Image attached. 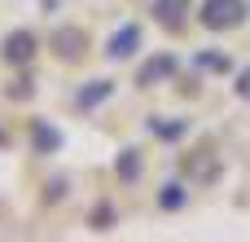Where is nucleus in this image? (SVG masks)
Returning a JSON list of instances; mask_svg holds the SVG:
<instances>
[{
	"label": "nucleus",
	"instance_id": "f257e3e1",
	"mask_svg": "<svg viewBox=\"0 0 250 242\" xmlns=\"http://www.w3.org/2000/svg\"><path fill=\"white\" fill-rule=\"evenodd\" d=\"M242 0H202V9H198V18L211 26V31H224V26H237L242 22Z\"/></svg>",
	"mask_w": 250,
	"mask_h": 242
},
{
	"label": "nucleus",
	"instance_id": "f03ea898",
	"mask_svg": "<svg viewBox=\"0 0 250 242\" xmlns=\"http://www.w3.org/2000/svg\"><path fill=\"white\" fill-rule=\"evenodd\" d=\"M136 44H141V26H127L110 40V57H127V53H136Z\"/></svg>",
	"mask_w": 250,
	"mask_h": 242
},
{
	"label": "nucleus",
	"instance_id": "7ed1b4c3",
	"mask_svg": "<svg viewBox=\"0 0 250 242\" xmlns=\"http://www.w3.org/2000/svg\"><path fill=\"white\" fill-rule=\"evenodd\" d=\"M171 71H176V62H171V57H154V62H149V66L141 71V84L149 88V84H154L158 75H171Z\"/></svg>",
	"mask_w": 250,
	"mask_h": 242
},
{
	"label": "nucleus",
	"instance_id": "20e7f679",
	"mask_svg": "<svg viewBox=\"0 0 250 242\" xmlns=\"http://www.w3.org/2000/svg\"><path fill=\"white\" fill-rule=\"evenodd\" d=\"M31 44H35V40H31L26 31H22V35H9V57H31Z\"/></svg>",
	"mask_w": 250,
	"mask_h": 242
},
{
	"label": "nucleus",
	"instance_id": "39448f33",
	"mask_svg": "<svg viewBox=\"0 0 250 242\" xmlns=\"http://www.w3.org/2000/svg\"><path fill=\"white\" fill-rule=\"evenodd\" d=\"M167 9V22L171 26H180V9H185V0H158V13Z\"/></svg>",
	"mask_w": 250,
	"mask_h": 242
},
{
	"label": "nucleus",
	"instance_id": "423d86ee",
	"mask_svg": "<svg viewBox=\"0 0 250 242\" xmlns=\"http://www.w3.org/2000/svg\"><path fill=\"white\" fill-rule=\"evenodd\" d=\"M119 176H141V163H136V154H132V150L119 159Z\"/></svg>",
	"mask_w": 250,
	"mask_h": 242
},
{
	"label": "nucleus",
	"instance_id": "0eeeda50",
	"mask_svg": "<svg viewBox=\"0 0 250 242\" xmlns=\"http://www.w3.org/2000/svg\"><path fill=\"white\" fill-rule=\"evenodd\" d=\"M237 93H242V97H250V71L242 75V84H237Z\"/></svg>",
	"mask_w": 250,
	"mask_h": 242
}]
</instances>
